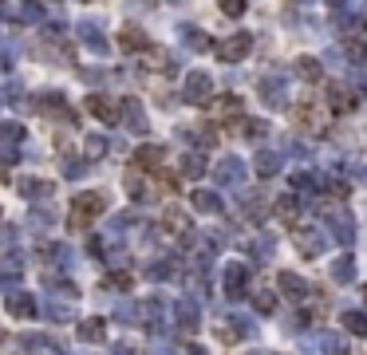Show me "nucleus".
Instances as JSON below:
<instances>
[{
	"mask_svg": "<svg viewBox=\"0 0 367 355\" xmlns=\"http://www.w3.org/2000/svg\"><path fill=\"white\" fill-rule=\"evenodd\" d=\"M99 213H103V194H79V197H76V205H71L68 225L79 233V229H87L95 217H99Z\"/></svg>",
	"mask_w": 367,
	"mask_h": 355,
	"instance_id": "obj_1",
	"label": "nucleus"
},
{
	"mask_svg": "<svg viewBox=\"0 0 367 355\" xmlns=\"http://www.w3.org/2000/svg\"><path fill=\"white\" fill-rule=\"evenodd\" d=\"M214 95V76L210 71H190L186 83H182V99L186 103H205Z\"/></svg>",
	"mask_w": 367,
	"mask_h": 355,
	"instance_id": "obj_2",
	"label": "nucleus"
},
{
	"mask_svg": "<svg viewBox=\"0 0 367 355\" xmlns=\"http://www.w3.org/2000/svg\"><path fill=\"white\" fill-rule=\"evenodd\" d=\"M214 51H217V59H222V63H237V59H245L249 51H253V36L237 32V36H229V40H222Z\"/></svg>",
	"mask_w": 367,
	"mask_h": 355,
	"instance_id": "obj_3",
	"label": "nucleus"
},
{
	"mask_svg": "<svg viewBox=\"0 0 367 355\" xmlns=\"http://www.w3.org/2000/svg\"><path fill=\"white\" fill-rule=\"evenodd\" d=\"M79 40H83V48L95 51V56H107V51H111V40L103 36L99 20H83V24H79Z\"/></svg>",
	"mask_w": 367,
	"mask_h": 355,
	"instance_id": "obj_4",
	"label": "nucleus"
},
{
	"mask_svg": "<svg viewBox=\"0 0 367 355\" xmlns=\"http://www.w3.org/2000/svg\"><path fill=\"white\" fill-rule=\"evenodd\" d=\"M261 99L269 103V107H289V79L284 76H265L261 79Z\"/></svg>",
	"mask_w": 367,
	"mask_h": 355,
	"instance_id": "obj_5",
	"label": "nucleus"
},
{
	"mask_svg": "<svg viewBox=\"0 0 367 355\" xmlns=\"http://www.w3.org/2000/svg\"><path fill=\"white\" fill-rule=\"evenodd\" d=\"M245 162H241V158H233V154H229V158H222V162H217V170H214V178H217V182H222V186H241V182H245Z\"/></svg>",
	"mask_w": 367,
	"mask_h": 355,
	"instance_id": "obj_6",
	"label": "nucleus"
},
{
	"mask_svg": "<svg viewBox=\"0 0 367 355\" xmlns=\"http://www.w3.org/2000/svg\"><path fill=\"white\" fill-rule=\"evenodd\" d=\"M119 118L135 130V135H146V110H143V103H138V99H123L119 103Z\"/></svg>",
	"mask_w": 367,
	"mask_h": 355,
	"instance_id": "obj_7",
	"label": "nucleus"
},
{
	"mask_svg": "<svg viewBox=\"0 0 367 355\" xmlns=\"http://www.w3.org/2000/svg\"><path fill=\"white\" fill-rule=\"evenodd\" d=\"M83 107H87V115H95L99 123H115V118H119V107H115V103L107 99V95H99V91H95V95H87V103H83Z\"/></svg>",
	"mask_w": 367,
	"mask_h": 355,
	"instance_id": "obj_8",
	"label": "nucleus"
},
{
	"mask_svg": "<svg viewBox=\"0 0 367 355\" xmlns=\"http://www.w3.org/2000/svg\"><path fill=\"white\" fill-rule=\"evenodd\" d=\"M36 103H40V107H36V110H40V115H60V118H76V115H71V110H68V99H63L60 91H43V95H36Z\"/></svg>",
	"mask_w": 367,
	"mask_h": 355,
	"instance_id": "obj_9",
	"label": "nucleus"
},
{
	"mask_svg": "<svg viewBox=\"0 0 367 355\" xmlns=\"http://www.w3.org/2000/svg\"><path fill=\"white\" fill-rule=\"evenodd\" d=\"M281 166H284L281 150H257V158H253V170L261 178H276V174H281Z\"/></svg>",
	"mask_w": 367,
	"mask_h": 355,
	"instance_id": "obj_10",
	"label": "nucleus"
},
{
	"mask_svg": "<svg viewBox=\"0 0 367 355\" xmlns=\"http://www.w3.org/2000/svg\"><path fill=\"white\" fill-rule=\"evenodd\" d=\"M328 221H332V233L340 237L343 245H351V241H356V221H351L348 210H332V213H328Z\"/></svg>",
	"mask_w": 367,
	"mask_h": 355,
	"instance_id": "obj_11",
	"label": "nucleus"
},
{
	"mask_svg": "<svg viewBox=\"0 0 367 355\" xmlns=\"http://www.w3.org/2000/svg\"><path fill=\"white\" fill-rule=\"evenodd\" d=\"M162 158H166L162 146H143V150H135V170H138V174L158 170V166H162Z\"/></svg>",
	"mask_w": 367,
	"mask_h": 355,
	"instance_id": "obj_12",
	"label": "nucleus"
},
{
	"mask_svg": "<svg viewBox=\"0 0 367 355\" xmlns=\"http://www.w3.org/2000/svg\"><path fill=\"white\" fill-rule=\"evenodd\" d=\"M178 40H186L190 51H210V43H214L202 28H194V24H178Z\"/></svg>",
	"mask_w": 367,
	"mask_h": 355,
	"instance_id": "obj_13",
	"label": "nucleus"
},
{
	"mask_svg": "<svg viewBox=\"0 0 367 355\" xmlns=\"http://www.w3.org/2000/svg\"><path fill=\"white\" fill-rule=\"evenodd\" d=\"M245 284H249V269L245 264H229V269H225V292L237 300V296L245 292Z\"/></svg>",
	"mask_w": 367,
	"mask_h": 355,
	"instance_id": "obj_14",
	"label": "nucleus"
},
{
	"mask_svg": "<svg viewBox=\"0 0 367 355\" xmlns=\"http://www.w3.org/2000/svg\"><path fill=\"white\" fill-rule=\"evenodd\" d=\"M119 48L123 51H146V48H150V40H146L143 28L130 24V28H123V32H119Z\"/></svg>",
	"mask_w": 367,
	"mask_h": 355,
	"instance_id": "obj_15",
	"label": "nucleus"
},
{
	"mask_svg": "<svg viewBox=\"0 0 367 355\" xmlns=\"http://www.w3.org/2000/svg\"><path fill=\"white\" fill-rule=\"evenodd\" d=\"M276 288H281L284 296H292V300H304V292H308V284L296 272H276Z\"/></svg>",
	"mask_w": 367,
	"mask_h": 355,
	"instance_id": "obj_16",
	"label": "nucleus"
},
{
	"mask_svg": "<svg viewBox=\"0 0 367 355\" xmlns=\"http://www.w3.org/2000/svg\"><path fill=\"white\" fill-rule=\"evenodd\" d=\"M16 190H20L24 197H32V202H40V197L51 194V182H40V178H20Z\"/></svg>",
	"mask_w": 367,
	"mask_h": 355,
	"instance_id": "obj_17",
	"label": "nucleus"
},
{
	"mask_svg": "<svg viewBox=\"0 0 367 355\" xmlns=\"http://www.w3.org/2000/svg\"><path fill=\"white\" fill-rule=\"evenodd\" d=\"M174 320L182 324V331H194V328H197V304H194V300H178V308H174Z\"/></svg>",
	"mask_w": 367,
	"mask_h": 355,
	"instance_id": "obj_18",
	"label": "nucleus"
},
{
	"mask_svg": "<svg viewBox=\"0 0 367 355\" xmlns=\"http://www.w3.org/2000/svg\"><path fill=\"white\" fill-rule=\"evenodd\" d=\"M9 312L20 316V320H28V316H36V300L28 292H16V296H9Z\"/></svg>",
	"mask_w": 367,
	"mask_h": 355,
	"instance_id": "obj_19",
	"label": "nucleus"
},
{
	"mask_svg": "<svg viewBox=\"0 0 367 355\" xmlns=\"http://www.w3.org/2000/svg\"><path fill=\"white\" fill-rule=\"evenodd\" d=\"M296 76L304 79V83H316V79L324 76V68H320V59H312V56H300V59H296Z\"/></svg>",
	"mask_w": 367,
	"mask_h": 355,
	"instance_id": "obj_20",
	"label": "nucleus"
},
{
	"mask_svg": "<svg viewBox=\"0 0 367 355\" xmlns=\"http://www.w3.org/2000/svg\"><path fill=\"white\" fill-rule=\"evenodd\" d=\"M194 210L197 213H222V197H217L214 190H197V194H194Z\"/></svg>",
	"mask_w": 367,
	"mask_h": 355,
	"instance_id": "obj_21",
	"label": "nucleus"
},
{
	"mask_svg": "<svg viewBox=\"0 0 367 355\" xmlns=\"http://www.w3.org/2000/svg\"><path fill=\"white\" fill-rule=\"evenodd\" d=\"M241 135L249 143H261V138H269V123L265 118H241Z\"/></svg>",
	"mask_w": 367,
	"mask_h": 355,
	"instance_id": "obj_22",
	"label": "nucleus"
},
{
	"mask_svg": "<svg viewBox=\"0 0 367 355\" xmlns=\"http://www.w3.org/2000/svg\"><path fill=\"white\" fill-rule=\"evenodd\" d=\"M300 253H304V257L324 253V237H320L316 229H304V233H300Z\"/></svg>",
	"mask_w": 367,
	"mask_h": 355,
	"instance_id": "obj_23",
	"label": "nucleus"
},
{
	"mask_svg": "<svg viewBox=\"0 0 367 355\" xmlns=\"http://www.w3.org/2000/svg\"><path fill=\"white\" fill-rule=\"evenodd\" d=\"M328 103H332V110H351V107H356V95L340 83V87H332V91H328Z\"/></svg>",
	"mask_w": 367,
	"mask_h": 355,
	"instance_id": "obj_24",
	"label": "nucleus"
},
{
	"mask_svg": "<svg viewBox=\"0 0 367 355\" xmlns=\"http://www.w3.org/2000/svg\"><path fill=\"white\" fill-rule=\"evenodd\" d=\"M182 174H186V178H202L205 174V154L202 150H190L186 158H182Z\"/></svg>",
	"mask_w": 367,
	"mask_h": 355,
	"instance_id": "obj_25",
	"label": "nucleus"
},
{
	"mask_svg": "<svg viewBox=\"0 0 367 355\" xmlns=\"http://www.w3.org/2000/svg\"><path fill=\"white\" fill-rule=\"evenodd\" d=\"M107 150H111V143H107L103 135H83V154L87 158H103Z\"/></svg>",
	"mask_w": 367,
	"mask_h": 355,
	"instance_id": "obj_26",
	"label": "nucleus"
},
{
	"mask_svg": "<svg viewBox=\"0 0 367 355\" xmlns=\"http://www.w3.org/2000/svg\"><path fill=\"white\" fill-rule=\"evenodd\" d=\"M79 339H87V344H103V339H107L103 320H83V324H79Z\"/></svg>",
	"mask_w": 367,
	"mask_h": 355,
	"instance_id": "obj_27",
	"label": "nucleus"
},
{
	"mask_svg": "<svg viewBox=\"0 0 367 355\" xmlns=\"http://www.w3.org/2000/svg\"><path fill=\"white\" fill-rule=\"evenodd\" d=\"M214 110H217V118H241V99L237 95H222Z\"/></svg>",
	"mask_w": 367,
	"mask_h": 355,
	"instance_id": "obj_28",
	"label": "nucleus"
},
{
	"mask_svg": "<svg viewBox=\"0 0 367 355\" xmlns=\"http://www.w3.org/2000/svg\"><path fill=\"white\" fill-rule=\"evenodd\" d=\"M249 253H253V261H269L276 253V241L273 237H257L253 245H249Z\"/></svg>",
	"mask_w": 367,
	"mask_h": 355,
	"instance_id": "obj_29",
	"label": "nucleus"
},
{
	"mask_svg": "<svg viewBox=\"0 0 367 355\" xmlns=\"http://www.w3.org/2000/svg\"><path fill=\"white\" fill-rule=\"evenodd\" d=\"M332 277L340 280V284H351V280H356V261H351V257H340V261L332 264Z\"/></svg>",
	"mask_w": 367,
	"mask_h": 355,
	"instance_id": "obj_30",
	"label": "nucleus"
},
{
	"mask_svg": "<svg viewBox=\"0 0 367 355\" xmlns=\"http://www.w3.org/2000/svg\"><path fill=\"white\" fill-rule=\"evenodd\" d=\"M40 16H43V9L36 4V0H24V4L16 9V20H24V24H36Z\"/></svg>",
	"mask_w": 367,
	"mask_h": 355,
	"instance_id": "obj_31",
	"label": "nucleus"
},
{
	"mask_svg": "<svg viewBox=\"0 0 367 355\" xmlns=\"http://www.w3.org/2000/svg\"><path fill=\"white\" fill-rule=\"evenodd\" d=\"M87 166H91V158H68V162H63V178H71V182H76V178L87 174Z\"/></svg>",
	"mask_w": 367,
	"mask_h": 355,
	"instance_id": "obj_32",
	"label": "nucleus"
},
{
	"mask_svg": "<svg viewBox=\"0 0 367 355\" xmlns=\"http://www.w3.org/2000/svg\"><path fill=\"white\" fill-rule=\"evenodd\" d=\"M51 221H56V213H51L48 205H36V210H32V217H28V225H32V229H48Z\"/></svg>",
	"mask_w": 367,
	"mask_h": 355,
	"instance_id": "obj_33",
	"label": "nucleus"
},
{
	"mask_svg": "<svg viewBox=\"0 0 367 355\" xmlns=\"http://www.w3.org/2000/svg\"><path fill=\"white\" fill-rule=\"evenodd\" d=\"M343 328L356 331V336H367V316L363 312H343Z\"/></svg>",
	"mask_w": 367,
	"mask_h": 355,
	"instance_id": "obj_34",
	"label": "nucleus"
},
{
	"mask_svg": "<svg viewBox=\"0 0 367 355\" xmlns=\"http://www.w3.org/2000/svg\"><path fill=\"white\" fill-rule=\"evenodd\" d=\"M20 99H24V83L9 79V83L0 87V103H20Z\"/></svg>",
	"mask_w": 367,
	"mask_h": 355,
	"instance_id": "obj_35",
	"label": "nucleus"
},
{
	"mask_svg": "<svg viewBox=\"0 0 367 355\" xmlns=\"http://www.w3.org/2000/svg\"><path fill=\"white\" fill-rule=\"evenodd\" d=\"M20 158V143H9V138H0V166H12Z\"/></svg>",
	"mask_w": 367,
	"mask_h": 355,
	"instance_id": "obj_36",
	"label": "nucleus"
},
{
	"mask_svg": "<svg viewBox=\"0 0 367 355\" xmlns=\"http://www.w3.org/2000/svg\"><path fill=\"white\" fill-rule=\"evenodd\" d=\"M0 138H9V143H20V138H24V127H20V123H0Z\"/></svg>",
	"mask_w": 367,
	"mask_h": 355,
	"instance_id": "obj_37",
	"label": "nucleus"
},
{
	"mask_svg": "<svg viewBox=\"0 0 367 355\" xmlns=\"http://www.w3.org/2000/svg\"><path fill=\"white\" fill-rule=\"evenodd\" d=\"M343 51H348V59H356V63H367V43L363 40H351Z\"/></svg>",
	"mask_w": 367,
	"mask_h": 355,
	"instance_id": "obj_38",
	"label": "nucleus"
},
{
	"mask_svg": "<svg viewBox=\"0 0 367 355\" xmlns=\"http://www.w3.org/2000/svg\"><path fill=\"white\" fill-rule=\"evenodd\" d=\"M170 261H154L150 264V269H146V277H150V280H166V277H170Z\"/></svg>",
	"mask_w": 367,
	"mask_h": 355,
	"instance_id": "obj_39",
	"label": "nucleus"
},
{
	"mask_svg": "<svg viewBox=\"0 0 367 355\" xmlns=\"http://www.w3.org/2000/svg\"><path fill=\"white\" fill-rule=\"evenodd\" d=\"M103 79H111V71H103V68H83V83H91V87H99Z\"/></svg>",
	"mask_w": 367,
	"mask_h": 355,
	"instance_id": "obj_40",
	"label": "nucleus"
},
{
	"mask_svg": "<svg viewBox=\"0 0 367 355\" xmlns=\"http://www.w3.org/2000/svg\"><path fill=\"white\" fill-rule=\"evenodd\" d=\"M343 351H348V344L340 336H324V355H343Z\"/></svg>",
	"mask_w": 367,
	"mask_h": 355,
	"instance_id": "obj_41",
	"label": "nucleus"
},
{
	"mask_svg": "<svg viewBox=\"0 0 367 355\" xmlns=\"http://www.w3.org/2000/svg\"><path fill=\"white\" fill-rule=\"evenodd\" d=\"M253 304H257V312H273V308H276V296L273 292H261V296H257V300H253Z\"/></svg>",
	"mask_w": 367,
	"mask_h": 355,
	"instance_id": "obj_42",
	"label": "nucleus"
},
{
	"mask_svg": "<svg viewBox=\"0 0 367 355\" xmlns=\"http://www.w3.org/2000/svg\"><path fill=\"white\" fill-rule=\"evenodd\" d=\"M245 12V0H222V16H241Z\"/></svg>",
	"mask_w": 367,
	"mask_h": 355,
	"instance_id": "obj_43",
	"label": "nucleus"
},
{
	"mask_svg": "<svg viewBox=\"0 0 367 355\" xmlns=\"http://www.w3.org/2000/svg\"><path fill=\"white\" fill-rule=\"evenodd\" d=\"M143 190H146V186H143V178L130 174V178H127V194H130V197H143Z\"/></svg>",
	"mask_w": 367,
	"mask_h": 355,
	"instance_id": "obj_44",
	"label": "nucleus"
},
{
	"mask_svg": "<svg viewBox=\"0 0 367 355\" xmlns=\"http://www.w3.org/2000/svg\"><path fill=\"white\" fill-rule=\"evenodd\" d=\"M43 312H48V320H68V304H48Z\"/></svg>",
	"mask_w": 367,
	"mask_h": 355,
	"instance_id": "obj_45",
	"label": "nucleus"
},
{
	"mask_svg": "<svg viewBox=\"0 0 367 355\" xmlns=\"http://www.w3.org/2000/svg\"><path fill=\"white\" fill-rule=\"evenodd\" d=\"M115 316H119V320H130V316H135V308H130V300H123V304L115 308Z\"/></svg>",
	"mask_w": 367,
	"mask_h": 355,
	"instance_id": "obj_46",
	"label": "nucleus"
},
{
	"mask_svg": "<svg viewBox=\"0 0 367 355\" xmlns=\"http://www.w3.org/2000/svg\"><path fill=\"white\" fill-rule=\"evenodd\" d=\"M9 9H12V4H9V0H0V20H4V16H9Z\"/></svg>",
	"mask_w": 367,
	"mask_h": 355,
	"instance_id": "obj_47",
	"label": "nucleus"
},
{
	"mask_svg": "<svg viewBox=\"0 0 367 355\" xmlns=\"http://www.w3.org/2000/svg\"><path fill=\"white\" fill-rule=\"evenodd\" d=\"M190 355H210V351H202V347H190Z\"/></svg>",
	"mask_w": 367,
	"mask_h": 355,
	"instance_id": "obj_48",
	"label": "nucleus"
}]
</instances>
